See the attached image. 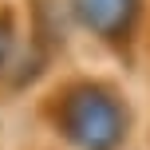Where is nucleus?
Instances as JSON below:
<instances>
[{
	"instance_id": "nucleus-1",
	"label": "nucleus",
	"mask_w": 150,
	"mask_h": 150,
	"mask_svg": "<svg viewBox=\"0 0 150 150\" xmlns=\"http://www.w3.org/2000/svg\"><path fill=\"white\" fill-rule=\"evenodd\" d=\"M71 134L91 150H107L119 138V111L99 95H83V103L71 111Z\"/></svg>"
},
{
	"instance_id": "nucleus-2",
	"label": "nucleus",
	"mask_w": 150,
	"mask_h": 150,
	"mask_svg": "<svg viewBox=\"0 0 150 150\" xmlns=\"http://www.w3.org/2000/svg\"><path fill=\"white\" fill-rule=\"evenodd\" d=\"M75 12L83 16L87 28L103 32V36H115L138 12V0H75Z\"/></svg>"
}]
</instances>
